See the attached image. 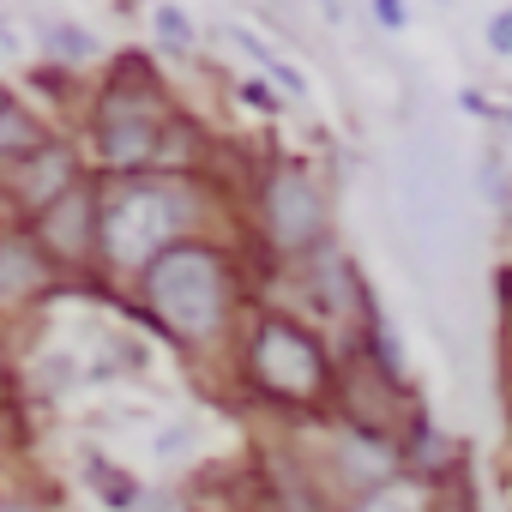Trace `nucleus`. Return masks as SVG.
I'll list each match as a JSON object with an SVG mask.
<instances>
[{
  "label": "nucleus",
  "mask_w": 512,
  "mask_h": 512,
  "mask_svg": "<svg viewBox=\"0 0 512 512\" xmlns=\"http://www.w3.org/2000/svg\"><path fill=\"white\" fill-rule=\"evenodd\" d=\"M145 296H151L157 320L175 338H211L217 320H223V266H217V253L193 247V241L163 247L151 260V272H145Z\"/></svg>",
  "instance_id": "f257e3e1"
},
{
  "label": "nucleus",
  "mask_w": 512,
  "mask_h": 512,
  "mask_svg": "<svg viewBox=\"0 0 512 512\" xmlns=\"http://www.w3.org/2000/svg\"><path fill=\"white\" fill-rule=\"evenodd\" d=\"M181 223H187V193L157 187V181H133L103 211V247H109L115 266H145L175 241Z\"/></svg>",
  "instance_id": "f03ea898"
},
{
  "label": "nucleus",
  "mask_w": 512,
  "mask_h": 512,
  "mask_svg": "<svg viewBox=\"0 0 512 512\" xmlns=\"http://www.w3.org/2000/svg\"><path fill=\"white\" fill-rule=\"evenodd\" d=\"M253 374H260V386H266L272 398L302 404V398L320 392L326 356H320V344H314L308 332H296L290 320H266L260 338H253Z\"/></svg>",
  "instance_id": "7ed1b4c3"
},
{
  "label": "nucleus",
  "mask_w": 512,
  "mask_h": 512,
  "mask_svg": "<svg viewBox=\"0 0 512 512\" xmlns=\"http://www.w3.org/2000/svg\"><path fill=\"white\" fill-rule=\"evenodd\" d=\"M157 133H163V121H157V103H151L145 91L115 85V91L103 97V115H97V145H103V157H109L115 169L145 163V157L157 151Z\"/></svg>",
  "instance_id": "20e7f679"
},
{
  "label": "nucleus",
  "mask_w": 512,
  "mask_h": 512,
  "mask_svg": "<svg viewBox=\"0 0 512 512\" xmlns=\"http://www.w3.org/2000/svg\"><path fill=\"white\" fill-rule=\"evenodd\" d=\"M266 229H272V241L290 247V253L320 235V193H314L296 169H284V175L266 187Z\"/></svg>",
  "instance_id": "39448f33"
},
{
  "label": "nucleus",
  "mask_w": 512,
  "mask_h": 512,
  "mask_svg": "<svg viewBox=\"0 0 512 512\" xmlns=\"http://www.w3.org/2000/svg\"><path fill=\"white\" fill-rule=\"evenodd\" d=\"M43 235L55 253H67V260H79V253L91 247V193L85 187H67L61 199L43 205Z\"/></svg>",
  "instance_id": "423d86ee"
},
{
  "label": "nucleus",
  "mask_w": 512,
  "mask_h": 512,
  "mask_svg": "<svg viewBox=\"0 0 512 512\" xmlns=\"http://www.w3.org/2000/svg\"><path fill=\"white\" fill-rule=\"evenodd\" d=\"M43 284V260L31 253V241H0V302L25 296Z\"/></svg>",
  "instance_id": "0eeeda50"
},
{
  "label": "nucleus",
  "mask_w": 512,
  "mask_h": 512,
  "mask_svg": "<svg viewBox=\"0 0 512 512\" xmlns=\"http://www.w3.org/2000/svg\"><path fill=\"white\" fill-rule=\"evenodd\" d=\"M67 181H73V157H67V151H43L37 169L25 175V199H31V205H49V199L67 193Z\"/></svg>",
  "instance_id": "6e6552de"
},
{
  "label": "nucleus",
  "mask_w": 512,
  "mask_h": 512,
  "mask_svg": "<svg viewBox=\"0 0 512 512\" xmlns=\"http://www.w3.org/2000/svg\"><path fill=\"white\" fill-rule=\"evenodd\" d=\"M344 464H350L356 476L368 470V482H386V470H392V458H386L380 440H344Z\"/></svg>",
  "instance_id": "1a4fd4ad"
},
{
  "label": "nucleus",
  "mask_w": 512,
  "mask_h": 512,
  "mask_svg": "<svg viewBox=\"0 0 512 512\" xmlns=\"http://www.w3.org/2000/svg\"><path fill=\"white\" fill-rule=\"evenodd\" d=\"M25 157V151H37V127L25 121V115H13V109H0V157Z\"/></svg>",
  "instance_id": "9d476101"
},
{
  "label": "nucleus",
  "mask_w": 512,
  "mask_h": 512,
  "mask_svg": "<svg viewBox=\"0 0 512 512\" xmlns=\"http://www.w3.org/2000/svg\"><path fill=\"white\" fill-rule=\"evenodd\" d=\"M157 37H163L169 49H187V43H193V25H187V13H175V7H157Z\"/></svg>",
  "instance_id": "9b49d317"
},
{
  "label": "nucleus",
  "mask_w": 512,
  "mask_h": 512,
  "mask_svg": "<svg viewBox=\"0 0 512 512\" xmlns=\"http://www.w3.org/2000/svg\"><path fill=\"white\" fill-rule=\"evenodd\" d=\"M55 49H61V55H73V61H85V55H91L97 43H91L85 31H55Z\"/></svg>",
  "instance_id": "f8f14e48"
},
{
  "label": "nucleus",
  "mask_w": 512,
  "mask_h": 512,
  "mask_svg": "<svg viewBox=\"0 0 512 512\" xmlns=\"http://www.w3.org/2000/svg\"><path fill=\"white\" fill-rule=\"evenodd\" d=\"M488 49H494V55L512 49V19H506V13H494V25H488Z\"/></svg>",
  "instance_id": "ddd939ff"
},
{
  "label": "nucleus",
  "mask_w": 512,
  "mask_h": 512,
  "mask_svg": "<svg viewBox=\"0 0 512 512\" xmlns=\"http://www.w3.org/2000/svg\"><path fill=\"white\" fill-rule=\"evenodd\" d=\"M362 512H416V506H410L404 494H374V500H368Z\"/></svg>",
  "instance_id": "4468645a"
},
{
  "label": "nucleus",
  "mask_w": 512,
  "mask_h": 512,
  "mask_svg": "<svg viewBox=\"0 0 512 512\" xmlns=\"http://www.w3.org/2000/svg\"><path fill=\"white\" fill-rule=\"evenodd\" d=\"M374 7H380V19H386V25H392V31H398V25H404V0H374Z\"/></svg>",
  "instance_id": "2eb2a0df"
},
{
  "label": "nucleus",
  "mask_w": 512,
  "mask_h": 512,
  "mask_svg": "<svg viewBox=\"0 0 512 512\" xmlns=\"http://www.w3.org/2000/svg\"><path fill=\"white\" fill-rule=\"evenodd\" d=\"M0 512H37V506H25V500H0Z\"/></svg>",
  "instance_id": "dca6fc26"
},
{
  "label": "nucleus",
  "mask_w": 512,
  "mask_h": 512,
  "mask_svg": "<svg viewBox=\"0 0 512 512\" xmlns=\"http://www.w3.org/2000/svg\"><path fill=\"white\" fill-rule=\"evenodd\" d=\"M0 109H7V97H0Z\"/></svg>",
  "instance_id": "f3484780"
}]
</instances>
